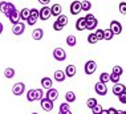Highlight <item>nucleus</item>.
<instances>
[{
    "mask_svg": "<svg viewBox=\"0 0 126 114\" xmlns=\"http://www.w3.org/2000/svg\"><path fill=\"white\" fill-rule=\"evenodd\" d=\"M85 21H86V29L88 31H94L96 27L98 25L97 17L94 15H92V13H88V15L85 16Z\"/></svg>",
    "mask_w": 126,
    "mask_h": 114,
    "instance_id": "f257e3e1",
    "label": "nucleus"
},
{
    "mask_svg": "<svg viewBox=\"0 0 126 114\" xmlns=\"http://www.w3.org/2000/svg\"><path fill=\"white\" fill-rule=\"evenodd\" d=\"M13 9H16V7H15V4H12V3H9V1H1L0 3V11L4 13L5 16H8Z\"/></svg>",
    "mask_w": 126,
    "mask_h": 114,
    "instance_id": "f03ea898",
    "label": "nucleus"
},
{
    "mask_svg": "<svg viewBox=\"0 0 126 114\" xmlns=\"http://www.w3.org/2000/svg\"><path fill=\"white\" fill-rule=\"evenodd\" d=\"M84 70H85V73H86L88 76H92L94 72L97 70V64H96V61H93V60L86 61V63H85V66H84Z\"/></svg>",
    "mask_w": 126,
    "mask_h": 114,
    "instance_id": "7ed1b4c3",
    "label": "nucleus"
},
{
    "mask_svg": "<svg viewBox=\"0 0 126 114\" xmlns=\"http://www.w3.org/2000/svg\"><path fill=\"white\" fill-rule=\"evenodd\" d=\"M53 58L56 61H65L66 60V52L63 48H56L53 50Z\"/></svg>",
    "mask_w": 126,
    "mask_h": 114,
    "instance_id": "20e7f679",
    "label": "nucleus"
},
{
    "mask_svg": "<svg viewBox=\"0 0 126 114\" xmlns=\"http://www.w3.org/2000/svg\"><path fill=\"white\" fill-rule=\"evenodd\" d=\"M24 92H25V85H24V82H16V84L12 86V93H13L15 96H21Z\"/></svg>",
    "mask_w": 126,
    "mask_h": 114,
    "instance_id": "39448f33",
    "label": "nucleus"
},
{
    "mask_svg": "<svg viewBox=\"0 0 126 114\" xmlns=\"http://www.w3.org/2000/svg\"><path fill=\"white\" fill-rule=\"evenodd\" d=\"M37 20H39V9L32 8V9H31V15L28 17V20H27V23H28L29 25H35Z\"/></svg>",
    "mask_w": 126,
    "mask_h": 114,
    "instance_id": "423d86ee",
    "label": "nucleus"
},
{
    "mask_svg": "<svg viewBox=\"0 0 126 114\" xmlns=\"http://www.w3.org/2000/svg\"><path fill=\"white\" fill-rule=\"evenodd\" d=\"M113 32V34H121L122 33V25L120 21H117V20H113V21L110 23V28H109Z\"/></svg>",
    "mask_w": 126,
    "mask_h": 114,
    "instance_id": "0eeeda50",
    "label": "nucleus"
},
{
    "mask_svg": "<svg viewBox=\"0 0 126 114\" xmlns=\"http://www.w3.org/2000/svg\"><path fill=\"white\" fill-rule=\"evenodd\" d=\"M50 16H52V13H50V8H49V7H43L41 9H39V19L48 20Z\"/></svg>",
    "mask_w": 126,
    "mask_h": 114,
    "instance_id": "6e6552de",
    "label": "nucleus"
},
{
    "mask_svg": "<svg viewBox=\"0 0 126 114\" xmlns=\"http://www.w3.org/2000/svg\"><path fill=\"white\" fill-rule=\"evenodd\" d=\"M24 31H25V24L24 23H17V24H15V25L12 27V33L16 34V36L23 34Z\"/></svg>",
    "mask_w": 126,
    "mask_h": 114,
    "instance_id": "1a4fd4ad",
    "label": "nucleus"
},
{
    "mask_svg": "<svg viewBox=\"0 0 126 114\" xmlns=\"http://www.w3.org/2000/svg\"><path fill=\"white\" fill-rule=\"evenodd\" d=\"M94 90L98 96H106L108 93V86L105 84H101V82H97L96 85H94Z\"/></svg>",
    "mask_w": 126,
    "mask_h": 114,
    "instance_id": "9d476101",
    "label": "nucleus"
},
{
    "mask_svg": "<svg viewBox=\"0 0 126 114\" xmlns=\"http://www.w3.org/2000/svg\"><path fill=\"white\" fill-rule=\"evenodd\" d=\"M9 19V21H11L13 25L15 24H17V23H20V11H17V9H13V11L9 13L8 16H7Z\"/></svg>",
    "mask_w": 126,
    "mask_h": 114,
    "instance_id": "9b49d317",
    "label": "nucleus"
},
{
    "mask_svg": "<svg viewBox=\"0 0 126 114\" xmlns=\"http://www.w3.org/2000/svg\"><path fill=\"white\" fill-rule=\"evenodd\" d=\"M70 13L74 16V15H78V13L81 12V1H72L70 3Z\"/></svg>",
    "mask_w": 126,
    "mask_h": 114,
    "instance_id": "f8f14e48",
    "label": "nucleus"
},
{
    "mask_svg": "<svg viewBox=\"0 0 126 114\" xmlns=\"http://www.w3.org/2000/svg\"><path fill=\"white\" fill-rule=\"evenodd\" d=\"M45 98H48L49 101H52V102H54L57 98H59V90L57 89H49L48 92H47V94H45Z\"/></svg>",
    "mask_w": 126,
    "mask_h": 114,
    "instance_id": "ddd939ff",
    "label": "nucleus"
},
{
    "mask_svg": "<svg viewBox=\"0 0 126 114\" xmlns=\"http://www.w3.org/2000/svg\"><path fill=\"white\" fill-rule=\"evenodd\" d=\"M40 105H41L43 110H45V112H50V110L53 109V102L49 101V99L45 98V97H44L41 101H40Z\"/></svg>",
    "mask_w": 126,
    "mask_h": 114,
    "instance_id": "4468645a",
    "label": "nucleus"
},
{
    "mask_svg": "<svg viewBox=\"0 0 126 114\" xmlns=\"http://www.w3.org/2000/svg\"><path fill=\"white\" fill-rule=\"evenodd\" d=\"M124 92H126V88H125V85H122V84H115L114 86H113V94L114 96H120V94H122Z\"/></svg>",
    "mask_w": 126,
    "mask_h": 114,
    "instance_id": "2eb2a0df",
    "label": "nucleus"
},
{
    "mask_svg": "<svg viewBox=\"0 0 126 114\" xmlns=\"http://www.w3.org/2000/svg\"><path fill=\"white\" fill-rule=\"evenodd\" d=\"M76 29L77 31H85L86 29V21H85V17H80L76 21Z\"/></svg>",
    "mask_w": 126,
    "mask_h": 114,
    "instance_id": "dca6fc26",
    "label": "nucleus"
},
{
    "mask_svg": "<svg viewBox=\"0 0 126 114\" xmlns=\"http://www.w3.org/2000/svg\"><path fill=\"white\" fill-rule=\"evenodd\" d=\"M76 72H77V69L74 65H68L64 73H65L66 77H74V76H76Z\"/></svg>",
    "mask_w": 126,
    "mask_h": 114,
    "instance_id": "f3484780",
    "label": "nucleus"
},
{
    "mask_svg": "<svg viewBox=\"0 0 126 114\" xmlns=\"http://www.w3.org/2000/svg\"><path fill=\"white\" fill-rule=\"evenodd\" d=\"M53 78L57 82H64V81H65V78H66V76H65V73H64L63 70H56V72H54Z\"/></svg>",
    "mask_w": 126,
    "mask_h": 114,
    "instance_id": "a211bd4d",
    "label": "nucleus"
},
{
    "mask_svg": "<svg viewBox=\"0 0 126 114\" xmlns=\"http://www.w3.org/2000/svg\"><path fill=\"white\" fill-rule=\"evenodd\" d=\"M41 86H43V89H47V90L52 89V80H50L49 77L41 78Z\"/></svg>",
    "mask_w": 126,
    "mask_h": 114,
    "instance_id": "6ab92c4d",
    "label": "nucleus"
},
{
    "mask_svg": "<svg viewBox=\"0 0 126 114\" xmlns=\"http://www.w3.org/2000/svg\"><path fill=\"white\" fill-rule=\"evenodd\" d=\"M50 13H52L53 16L59 17L61 15V5L60 4H53L52 7H50Z\"/></svg>",
    "mask_w": 126,
    "mask_h": 114,
    "instance_id": "aec40b11",
    "label": "nucleus"
},
{
    "mask_svg": "<svg viewBox=\"0 0 126 114\" xmlns=\"http://www.w3.org/2000/svg\"><path fill=\"white\" fill-rule=\"evenodd\" d=\"M43 36H44V31H43V29H40V28H37V29H35V31L32 32L33 40H41V39H43Z\"/></svg>",
    "mask_w": 126,
    "mask_h": 114,
    "instance_id": "412c9836",
    "label": "nucleus"
},
{
    "mask_svg": "<svg viewBox=\"0 0 126 114\" xmlns=\"http://www.w3.org/2000/svg\"><path fill=\"white\" fill-rule=\"evenodd\" d=\"M31 15V9L29 8H23L21 11H20V20H28V17Z\"/></svg>",
    "mask_w": 126,
    "mask_h": 114,
    "instance_id": "4be33fe9",
    "label": "nucleus"
},
{
    "mask_svg": "<svg viewBox=\"0 0 126 114\" xmlns=\"http://www.w3.org/2000/svg\"><path fill=\"white\" fill-rule=\"evenodd\" d=\"M109 81H110V74L106 73V72L101 73V76H100V81H98V82H101V84H105V85H106Z\"/></svg>",
    "mask_w": 126,
    "mask_h": 114,
    "instance_id": "5701e85b",
    "label": "nucleus"
},
{
    "mask_svg": "<svg viewBox=\"0 0 126 114\" xmlns=\"http://www.w3.org/2000/svg\"><path fill=\"white\" fill-rule=\"evenodd\" d=\"M65 99H66V102H68V103L76 101V94H74V92H66V94H65Z\"/></svg>",
    "mask_w": 126,
    "mask_h": 114,
    "instance_id": "b1692460",
    "label": "nucleus"
},
{
    "mask_svg": "<svg viewBox=\"0 0 126 114\" xmlns=\"http://www.w3.org/2000/svg\"><path fill=\"white\" fill-rule=\"evenodd\" d=\"M66 44H68L69 47H74V45L77 44V39L73 36V34H69V36L66 37Z\"/></svg>",
    "mask_w": 126,
    "mask_h": 114,
    "instance_id": "393cba45",
    "label": "nucleus"
},
{
    "mask_svg": "<svg viewBox=\"0 0 126 114\" xmlns=\"http://www.w3.org/2000/svg\"><path fill=\"white\" fill-rule=\"evenodd\" d=\"M56 21H57V23H60L63 27H65L66 24H68V16H65V15H63V13H61V15L57 17Z\"/></svg>",
    "mask_w": 126,
    "mask_h": 114,
    "instance_id": "a878e982",
    "label": "nucleus"
},
{
    "mask_svg": "<svg viewBox=\"0 0 126 114\" xmlns=\"http://www.w3.org/2000/svg\"><path fill=\"white\" fill-rule=\"evenodd\" d=\"M113 37H114V34H113V32H111V31L110 29H104V40H111V39H113Z\"/></svg>",
    "mask_w": 126,
    "mask_h": 114,
    "instance_id": "bb28decb",
    "label": "nucleus"
},
{
    "mask_svg": "<svg viewBox=\"0 0 126 114\" xmlns=\"http://www.w3.org/2000/svg\"><path fill=\"white\" fill-rule=\"evenodd\" d=\"M122 73H124V68H122L121 65H114V66H113V74L120 76V77H121Z\"/></svg>",
    "mask_w": 126,
    "mask_h": 114,
    "instance_id": "cd10ccee",
    "label": "nucleus"
},
{
    "mask_svg": "<svg viewBox=\"0 0 126 114\" xmlns=\"http://www.w3.org/2000/svg\"><path fill=\"white\" fill-rule=\"evenodd\" d=\"M90 8H92V3L90 1H81V11L88 12V11H90Z\"/></svg>",
    "mask_w": 126,
    "mask_h": 114,
    "instance_id": "c85d7f7f",
    "label": "nucleus"
},
{
    "mask_svg": "<svg viewBox=\"0 0 126 114\" xmlns=\"http://www.w3.org/2000/svg\"><path fill=\"white\" fill-rule=\"evenodd\" d=\"M4 76H5L7 78H13V77H15V69L7 68L5 70H4Z\"/></svg>",
    "mask_w": 126,
    "mask_h": 114,
    "instance_id": "c756f323",
    "label": "nucleus"
},
{
    "mask_svg": "<svg viewBox=\"0 0 126 114\" xmlns=\"http://www.w3.org/2000/svg\"><path fill=\"white\" fill-rule=\"evenodd\" d=\"M27 99H28L29 102H33V101H36L35 89H32V90H28V93H27Z\"/></svg>",
    "mask_w": 126,
    "mask_h": 114,
    "instance_id": "7c9ffc66",
    "label": "nucleus"
},
{
    "mask_svg": "<svg viewBox=\"0 0 126 114\" xmlns=\"http://www.w3.org/2000/svg\"><path fill=\"white\" fill-rule=\"evenodd\" d=\"M35 96H36V101H41L44 98L43 89H35Z\"/></svg>",
    "mask_w": 126,
    "mask_h": 114,
    "instance_id": "2f4dec72",
    "label": "nucleus"
},
{
    "mask_svg": "<svg viewBox=\"0 0 126 114\" xmlns=\"http://www.w3.org/2000/svg\"><path fill=\"white\" fill-rule=\"evenodd\" d=\"M97 103H98V102H97V99H96V98H89V99L86 101V106H88L89 109H93L94 106L97 105Z\"/></svg>",
    "mask_w": 126,
    "mask_h": 114,
    "instance_id": "473e14b6",
    "label": "nucleus"
},
{
    "mask_svg": "<svg viewBox=\"0 0 126 114\" xmlns=\"http://www.w3.org/2000/svg\"><path fill=\"white\" fill-rule=\"evenodd\" d=\"M88 41H89V44H96L97 43V37L94 33H89V36H88Z\"/></svg>",
    "mask_w": 126,
    "mask_h": 114,
    "instance_id": "72a5a7b5",
    "label": "nucleus"
},
{
    "mask_svg": "<svg viewBox=\"0 0 126 114\" xmlns=\"http://www.w3.org/2000/svg\"><path fill=\"white\" fill-rule=\"evenodd\" d=\"M96 37L97 40H104V29H96Z\"/></svg>",
    "mask_w": 126,
    "mask_h": 114,
    "instance_id": "f704fd0d",
    "label": "nucleus"
},
{
    "mask_svg": "<svg viewBox=\"0 0 126 114\" xmlns=\"http://www.w3.org/2000/svg\"><path fill=\"white\" fill-rule=\"evenodd\" d=\"M102 110H104V109H102V106L100 105V103H97V105L94 106L93 109H92V112H93V114H100Z\"/></svg>",
    "mask_w": 126,
    "mask_h": 114,
    "instance_id": "c9c22d12",
    "label": "nucleus"
},
{
    "mask_svg": "<svg viewBox=\"0 0 126 114\" xmlns=\"http://www.w3.org/2000/svg\"><path fill=\"white\" fill-rule=\"evenodd\" d=\"M110 81L113 82L114 85H115V84H120V76H115V74L111 73V74H110Z\"/></svg>",
    "mask_w": 126,
    "mask_h": 114,
    "instance_id": "e433bc0d",
    "label": "nucleus"
},
{
    "mask_svg": "<svg viewBox=\"0 0 126 114\" xmlns=\"http://www.w3.org/2000/svg\"><path fill=\"white\" fill-rule=\"evenodd\" d=\"M120 12L122 13V15H126V1L120 3Z\"/></svg>",
    "mask_w": 126,
    "mask_h": 114,
    "instance_id": "4c0bfd02",
    "label": "nucleus"
},
{
    "mask_svg": "<svg viewBox=\"0 0 126 114\" xmlns=\"http://www.w3.org/2000/svg\"><path fill=\"white\" fill-rule=\"evenodd\" d=\"M118 99H120L121 103H125V105H126V92H124L122 94L118 96Z\"/></svg>",
    "mask_w": 126,
    "mask_h": 114,
    "instance_id": "58836bf2",
    "label": "nucleus"
},
{
    "mask_svg": "<svg viewBox=\"0 0 126 114\" xmlns=\"http://www.w3.org/2000/svg\"><path fill=\"white\" fill-rule=\"evenodd\" d=\"M63 28H64V27L61 25L60 23H57V21H54V23H53V29H54V31H61Z\"/></svg>",
    "mask_w": 126,
    "mask_h": 114,
    "instance_id": "ea45409f",
    "label": "nucleus"
},
{
    "mask_svg": "<svg viewBox=\"0 0 126 114\" xmlns=\"http://www.w3.org/2000/svg\"><path fill=\"white\" fill-rule=\"evenodd\" d=\"M60 110H69V103L68 102H65V103H61L60 105Z\"/></svg>",
    "mask_w": 126,
    "mask_h": 114,
    "instance_id": "a19ab883",
    "label": "nucleus"
},
{
    "mask_svg": "<svg viewBox=\"0 0 126 114\" xmlns=\"http://www.w3.org/2000/svg\"><path fill=\"white\" fill-rule=\"evenodd\" d=\"M106 110H108V114H117V109H114V108H109Z\"/></svg>",
    "mask_w": 126,
    "mask_h": 114,
    "instance_id": "79ce46f5",
    "label": "nucleus"
},
{
    "mask_svg": "<svg viewBox=\"0 0 126 114\" xmlns=\"http://www.w3.org/2000/svg\"><path fill=\"white\" fill-rule=\"evenodd\" d=\"M59 114H72V112L69 110H59Z\"/></svg>",
    "mask_w": 126,
    "mask_h": 114,
    "instance_id": "37998d69",
    "label": "nucleus"
},
{
    "mask_svg": "<svg viewBox=\"0 0 126 114\" xmlns=\"http://www.w3.org/2000/svg\"><path fill=\"white\" fill-rule=\"evenodd\" d=\"M3 29H4V25H3V23L0 21V34L3 33Z\"/></svg>",
    "mask_w": 126,
    "mask_h": 114,
    "instance_id": "c03bdc74",
    "label": "nucleus"
},
{
    "mask_svg": "<svg viewBox=\"0 0 126 114\" xmlns=\"http://www.w3.org/2000/svg\"><path fill=\"white\" fill-rule=\"evenodd\" d=\"M117 114H126L125 110H117Z\"/></svg>",
    "mask_w": 126,
    "mask_h": 114,
    "instance_id": "a18cd8bd",
    "label": "nucleus"
},
{
    "mask_svg": "<svg viewBox=\"0 0 126 114\" xmlns=\"http://www.w3.org/2000/svg\"><path fill=\"white\" fill-rule=\"evenodd\" d=\"M100 114H108V110H105V109H104V110H102V112H101Z\"/></svg>",
    "mask_w": 126,
    "mask_h": 114,
    "instance_id": "49530a36",
    "label": "nucleus"
},
{
    "mask_svg": "<svg viewBox=\"0 0 126 114\" xmlns=\"http://www.w3.org/2000/svg\"><path fill=\"white\" fill-rule=\"evenodd\" d=\"M32 114H39V113H32Z\"/></svg>",
    "mask_w": 126,
    "mask_h": 114,
    "instance_id": "de8ad7c7",
    "label": "nucleus"
},
{
    "mask_svg": "<svg viewBox=\"0 0 126 114\" xmlns=\"http://www.w3.org/2000/svg\"><path fill=\"white\" fill-rule=\"evenodd\" d=\"M125 88H126V85H125Z\"/></svg>",
    "mask_w": 126,
    "mask_h": 114,
    "instance_id": "09e8293b",
    "label": "nucleus"
}]
</instances>
